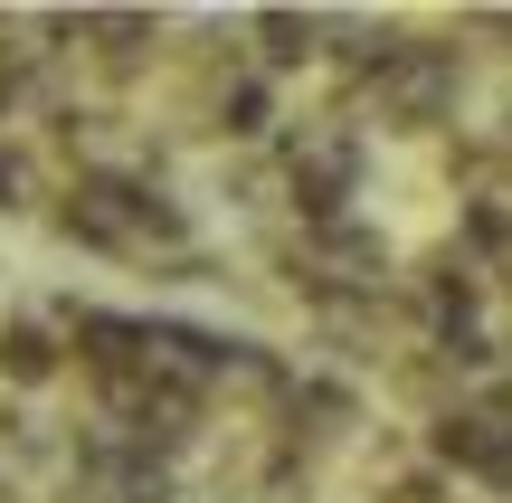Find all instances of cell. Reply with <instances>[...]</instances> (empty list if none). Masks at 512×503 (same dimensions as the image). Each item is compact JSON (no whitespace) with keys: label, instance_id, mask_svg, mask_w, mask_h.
I'll use <instances>...</instances> for the list:
<instances>
[{"label":"cell","instance_id":"obj_1","mask_svg":"<svg viewBox=\"0 0 512 503\" xmlns=\"http://www.w3.org/2000/svg\"><path fill=\"white\" fill-rule=\"evenodd\" d=\"M275 171H285V209L304 228H342L370 181V133L351 114H294V133L275 143Z\"/></svg>","mask_w":512,"mask_h":503},{"label":"cell","instance_id":"obj_2","mask_svg":"<svg viewBox=\"0 0 512 503\" xmlns=\"http://www.w3.org/2000/svg\"><path fill=\"white\" fill-rule=\"evenodd\" d=\"M143 200H152V181L143 171H114V162H86L67 190H57V238L67 247H95V257H133L143 266Z\"/></svg>","mask_w":512,"mask_h":503},{"label":"cell","instance_id":"obj_3","mask_svg":"<svg viewBox=\"0 0 512 503\" xmlns=\"http://www.w3.org/2000/svg\"><path fill=\"white\" fill-rule=\"evenodd\" d=\"M456 105H465V57L456 48H418V38H408L380 67V86H370V124L380 133H446Z\"/></svg>","mask_w":512,"mask_h":503},{"label":"cell","instance_id":"obj_4","mask_svg":"<svg viewBox=\"0 0 512 503\" xmlns=\"http://www.w3.org/2000/svg\"><path fill=\"white\" fill-rule=\"evenodd\" d=\"M247 38H256V76H285V67H313V57H323L332 19H313V10H256Z\"/></svg>","mask_w":512,"mask_h":503},{"label":"cell","instance_id":"obj_5","mask_svg":"<svg viewBox=\"0 0 512 503\" xmlns=\"http://www.w3.org/2000/svg\"><path fill=\"white\" fill-rule=\"evenodd\" d=\"M57 323H38V314H10L0 323V390H48L57 380Z\"/></svg>","mask_w":512,"mask_h":503},{"label":"cell","instance_id":"obj_6","mask_svg":"<svg viewBox=\"0 0 512 503\" xmlns=\"http://www.w3.org/2000/svg\"><path fill=\"white\" fill-rule=\"evenodd\" d=\"M209 133H228V143H266L275 133V76H238V86L219 95V105H209Z\"/></svg>","mask_w":512,"mask_h":503},{"label":"cell","instance_id":"obj_7","mask_svg":"<svg viewBox=\"0 0 512 503\" xmlns=\"http://www.w3.org/2000/svg\"><path fill=\"white\" fill-rule=\"evenodd\" d=\"M19 209H38V162L19 143H0V219H19Z\"/></svg>","mask_w":512,"mask_h":503},{"label":"cell","instance_id":"obj_8","mask_svg":"<svg viewBox=\"0 0 512 503\" xmlns=\"http://www.w3.org/2000/svg\"><path fill=\"white\" fill-rule=\"evenodd\" d=\"M475 485H484V494H494V503H512V437H503V447H494V456H484V475H475Z\"/></svg>","mask_w":512,"mask_h":503}]
</instances>
